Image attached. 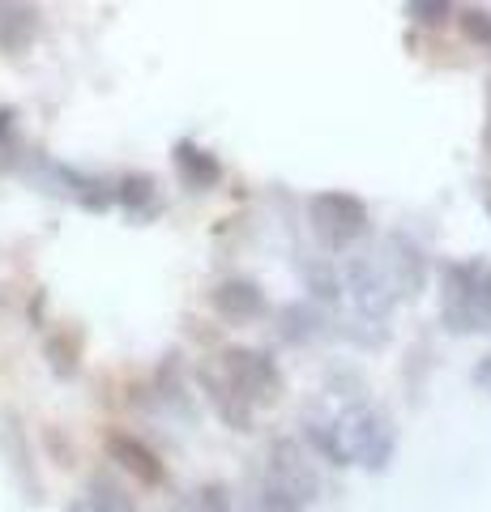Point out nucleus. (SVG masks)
Listing matches in <instances>:
<instances>
[{
	"label": "nucleus",
	"mask_w": 491,
	"mask_h": 512,
	"mask_svg": "<svg viewBox=\"0 0 491 512\" xmlns=\"http://www.w3.org/2000/svg\"><path fill=\"white\" fill-rule=\"evenodd\" d=\"M86 500H90V512H133V504H129V495H124V487L107 483V478H94L90 491H86Z\"/></svg>",
	"instance_id": "14"
},
{
	"label": "nucleus",
	"mask_w": 491,
	"mask_h": 512,
	"mask_svg": "<svg viewBox=\"0 0 491 512\" xmlns=\"http://www.w3.org/2000/svg\"><path fill=\"white\" fill-rule=\"evenodd\" d=\"M470 380L479 384L483 393H491V355H483L479 363H474V372H470Z\"/></svg>",
	"instance_id": "17"
},
{
	"label": "nucleus",
	"mask_w": 491,
	"mask_h": 512,
	"mask_svg": "<svg viewBox=\"0 0 491 512\" xmlns=\"http://www.w3.org/2000/svg\"><path fill=\"white\" fill-rule=\"evenodd\" d=\"M457 22H462L470 43L491 47V9H462V13H457Z\"/></svg>",
	"instance_id": "16"
},
{
	"label": "nucleus",
	"mask_w": 491,
	"mask_h": 512,
	"mask_svg": "<svg viewBox=\"0 0 491 512\" xmlns=\"http://www.w3.org/2000/svg\"><path fill=\"white\" fill-rule=\"evenodd\" d=\"M223 359V372L227 380L235 384V393L244 397V402H274V397L282 393V372H278V363L261 355V350H227V355H218Z\"/></svg>",
	"instance_id": "5"
},
{
	"label": "nucleus",
	"mask_w": 491,
	"mask_h": 512,
	"mask_svg": "<svg viewBox=\"0 0 491 512\" xmlns=\"http://www.w3.org/2000/svg\"><path fill=\"white\" fill-rule=\"evenodd\" d=\"M342 427V440H346V453H351V461H359V466L368 470H385L393 448H398V431H393V419L385 410L376 406H351L338 419Z\"/></svg>",
	"instance_id": "2"
},
{
	"label": "nucleus",
	"mask_w": 491,
	"mask_h": 512,
	"mask_svg": "<svg viewBox=\"0 0 491 512\" xmlns=\"http://www.w3.org/2000/svg\"><path fill=\"white\" fill-rule=\"evenodd\" d=\"M440 320L457 338L491 329V261H449L440 265Z\"/></svg>",
	"instance_id": "1"
},
{
	"label": "nucleus",
	"mask_w": 491,
	"mask_h": 512,
	"mask_svg": "<svg viewBox=\"0 0 491 512\" xmlns=\"http://www.w3.org/2000/svg\"><path fill=\"white\" fill-rule=\"evenodd\" d=\"M112 457H120V466H129L137 478H146V483H158V478H163L158 457L141 440H133V436H116L112 440Z\"/></svg>",
	"instance_id": "12"
},
{
	"label": "nucleus",
	"mask_w": 491,
	"mask_h": 512,
	"mask_svg": "<svg viewBox=\"0 0 491 512\" xmlns=\"http://www.w3.org/2000/svg\"><path fill=\"white\" fill-rule=\"evenodd\" d=\"M120 201H124V210L137 214V218L158 214V188H154L150 175H129V180L120 184Z\"/></svg>",
	"instance_id": "13"
},
{
	"label": "nucleus",
	"mask_w": 491,
	"mask_h": 512,
	"mask_svg": "<svg viewBox=\"0 0 491 512\" xmlns=\"http://www.w3.org/2000/svg\"><path fill=\"white\" fill-rule=\"evenodd\" d=\"M176 171L188 188H214L223 180V163L210 150H201L197 141H176Z\"/></svg>",
	"instance_id": "8"
},
{
	"label": "nucleus",
	"mask_w": 491,
	"mask_h": 512,
	"mask_svg": "<svg viewBox=\"0 0 491 512\" xmlns=\"http://www.w3.org/2000/svg\"><path fill=\"white\" fill-rule=\"evenodd\" d=\"M39 26V13L26 5H0V47L5 52H22Z\"/></svg>",
	"instance_id": "10"
},
{
	"label": "nucleus",
	"mask_w": 491,
	"mask_h": 512,
	"mask_svg": "<svg viewBox=\"0 0 491 512\" xmlns=\"http://www.w3.org/2000/svg\"><path fill=\"white\" fill-rule=\"evenodd\" d=\"M308 218L312 231L325 248H351L355 239L368 235V205L355 192H316L308 201Z\"/></svg>",
	"instance_id": "3"
},
{
	"label": "nucleus",
	"mask_w": 491,
	"mask_h": 512,
	"mask_svg": "<svg viewBox=\"0 0 491 512\" xmlns=\"http://www.w3.org/2000/svg\"><path fill=\"white\" fill-rule=\"evenodd\" d=\"M491 52V47H487ZM483 150H487V158H491V86H487V124H483Z\"/></svg>",
	"instance_id": "18"
},
{
	"label": "nucleus",
	"mask_w": 491,
	"mask_h": 512,
	"mask_svg": "<svg viewBox=\"0 0 491 512\" xmlns=\"http://www.w3.org/2000/svg\"><path fill=\"white\" fill-rule=\"evenodd\" d=\"M346 291L355 295L359 312L368 320H385L393 303L402 299L398 286H393L385 256H359V261H351V269H346Z\"/></svg>",
	"instance_id": "4"
},
{
	"label": "nucleus",
	"mask_w": 491,
	"mask_h": 512,
	"mask_svg": "<svg viewBox=\"0 0 491 512\" xmlns=\"http://www.w3.org/2000/svg\"><path fill=\"white\" fill-rule=\"evenodd\" d=\"M214 308L223 316H231V320H252V316L265 312V295H261L257 282L235 278V282H223L214 291Z\"/></svg>",
	"instance_id": "9"
},
{
	"label": "nucleus",
	"mask_w": 491,
	"mask_h": 512,
	"mask_svg": "<svg viewBox=\"0 0 491 512\" xmlns=\"http://www.w3.org/2000/svg\"><path fill=\"white\" fill-rule=\"evenodd\" d=\"M304 436H308V444L316 448V453L329 457L334 466H351V453H346V440H342L338 419H308Z\"/></svg>",
	"instance_id": "11"
},
{
	"label": "nucleus",
	"mask_w": 491,
	"mask_h": 512,
	"mask_svg": "<svg viewBox=\"0 0 491 512\" xmlns=\"http://www.w3.org/2000/svg\"><path fill=\"white\" fill-rule=\"evenodd\" d=\"M410 22H419V26H445L449 18H453V5H445V0H415V5H406L402 9Z\"/></svg>",
	"instance_id": "15"
},
{
	"label": "nucleus",
	"mask_w": 491,
	"mask_h": 512,
	"mask_svg": "<svg viewBox=\"0 0 491 512\" xmlns=\"http://www.w3.org/2000/svg\"><path fill=\"white\" fill-rule=\"evenodd\" d=\"M483 205H487V218H491V192H487V197H483Z\"/></svg>",
	"instance_id": "20"
},
{
	"label": "nucleus",
	"mask_w": 491,
	"mask_h": 512,
	"mask_svg": "<svg viewBox=\"0 0 491 512\" xmlns=\"http://www.w3.org/2000/svg\"><path fill=\"white\" fill-rule=\"evenodd\" d=\"M385 265L393 274V286H398V295H419L423 282H427V256L419 252V244H410L406 235H389L385 244Z\"/></svg>",
	"instance_id": "7"
},
{
	"label": "nucleus",
	"mask_w": 491,
	"mask_h": 512,
	"mask_svg": "<svg viewBox=\"0 0 491 512\" xmlns=\"http://www.w3.org/2000/svg\"><path fill=\"white\" fill-rule=\"evenodd\" d=\"M13 128V107H0V137Z\"/></svg>",
	"instance_id": "19"
},
{
	"label": "nucleus",
	"mask_w": 491,
	"mask_h": 512,
	"mask_svg": "<svg viewBox=\"0 0 491 512\" xmlns=\"http://www.w3.org/2000/svg\"><path fill=\"white\" fill-rule=\"evenodd\" d=\"M274 491H282L295 504L316 495V470L308 466V457L299 453L295 440H278L274 444Z\"/></svg>",
	"instance_id": "6"
}]
</instances>
